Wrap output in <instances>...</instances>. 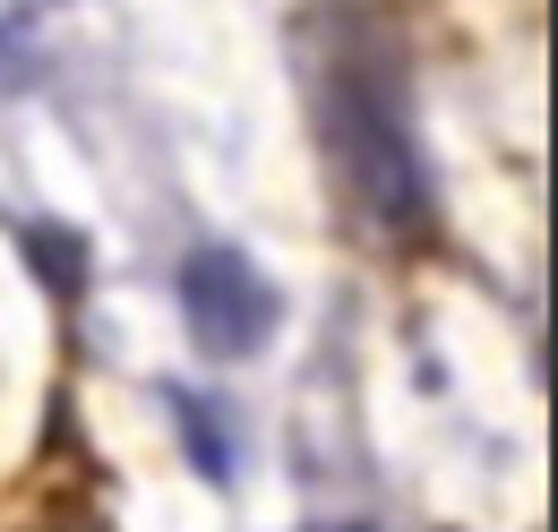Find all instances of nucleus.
Wrapping results in <instances>:
<instances>
[{
  "label": "nucleus",
  "mask_w": 558,
  "mask_h": 532,
  "mask_svg": "<svg viewBox=\"0 0 558 532\" xmlns=\"http://www.w3.org/2000/svg\"><path fill=\"white\" fill-rule=\"evenodd\" d=\"M352 532H378V524H352Z\"/></svg>",
  "instance_id": "nucleus-5"
},
{
  "label": "nucleus",
  "mask_w": 558,
  "mask_h": 532,
  "mask_svg": "<svg viewBox=\"0 0 558 532\" xmlns=\"http://www.w3.org/2000/svg\"><path fill=\"white\" fill-rule=\"evenodd\" d=\"M26 266H35L61 301H77V292H86V241H77L70 223H26Z\"/></svg>",
  "instance_id": "nucleus-4"
},
{
  "label": "nucleus",
  "mask_w": 558,
  "mask_h": 532,
  "mask_svg": "<svg viewBox=\"0 0 558 532\" xmlns=\"http://www.w3.org/2000/svg\"><path fill=\"white\" fill-rule=\"evenodd\" d=\"M172 292H181V327L207 361H258L283 327V292L267 283V266L250 250H223V241L190 250Z\"/></svg>",
  "instance_id": "nucleus-2"
},
{
  "label": "nucleus",
  "mask_w": 558,
  "mask_h": 532,
  "mask_svg": "<svg viewBox=\"0 0 558 532\" xmlns=\"http://www.w3.org/2000/svg\"><path fill=\"white\" fill-rule=\"evenodd\" d=\"M310 104H318L327 172H336V190H344L352 215H361L369 232H396V241L429 232V164H421L413 121H404V86L378 61L327 52Z\"/></svg>",
  "instance_id": "nucleus-1"
},
{
  "label": "nucleus",
  "mask_w": 558,
  "mask_h": 532,
  "mask_svg": "<svg viewBox=\"0 0 558 532\" xmlns=\"http://www.w3.org/2000/svg\"><path fill=\"white\" fill-rule=\"evenodd\" d=\"M163 403H172V430H181L190 464L207 472V481H232V472H241V438H232V412H223L207 387H163Z\"/></svg>",
  "instance_id": "nucleus-3"
}]
</instances>
